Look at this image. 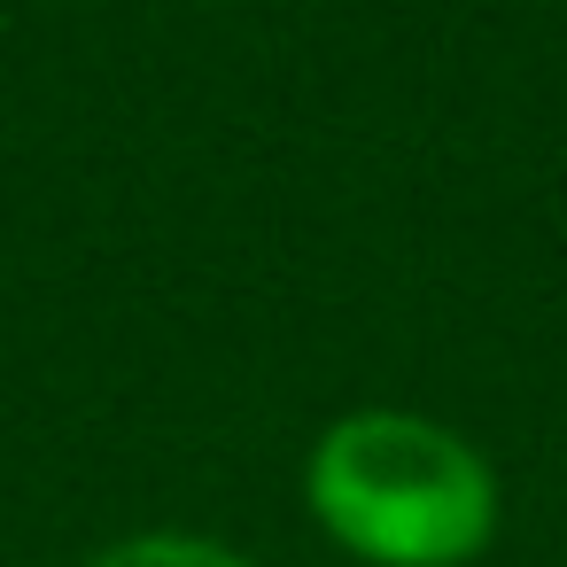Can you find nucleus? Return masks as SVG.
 <instances>
[{"label":"nucleus","mask_w":567,"mask_h":567,"mask_svg":"<svg viewBox=\"0 0 567 567\" xmlns=\"http://www.w3.org/2000/svg\"><path fill=\"white\" fill-rule=\"evenodd\" d=\"M311 513L373 567H466L497 528V474L420 412H350L311 451Z\"/></svg>","instance_id":"obj_1"},{"label":"nucleus","mask_w":567,"mask_h":567,"mask_svg":"<svg viewBox=\"0 0 567 567\" xmlns=\"http://www.w3.org/2000/svg\"><path fill=\"white\" fill-rule=\"evenodd\" d=\"M86 567H249V559L226 551V544H210V536H172V528H156V536H125V544L94 551Z\"/></svg>","instance_id":"obj_2"}]
</instances>
